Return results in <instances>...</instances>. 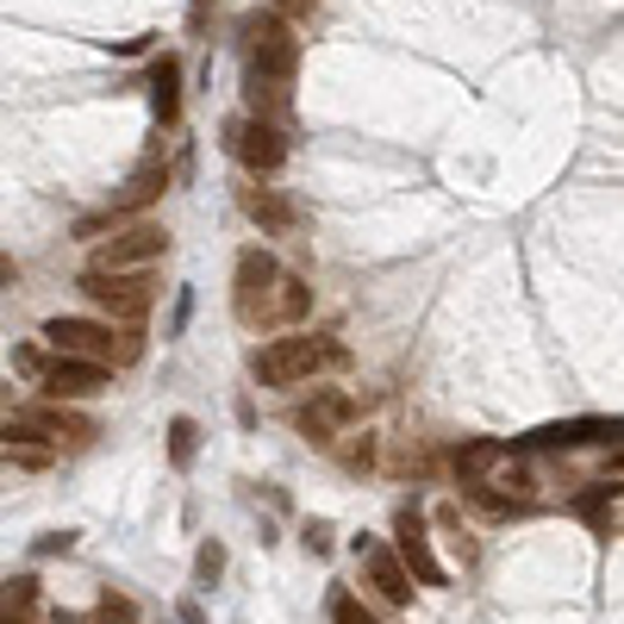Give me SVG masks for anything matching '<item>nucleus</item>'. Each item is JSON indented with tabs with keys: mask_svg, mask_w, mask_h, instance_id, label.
Listing matches in <instances>:
<instances>
[{
	"mask_svg": "<svg viewBox=\"0 0 624 624\" xmlns=\"http://www.w3.org/2000/svg\"><path fill=\"white\" fill-rule=\"evenodd\" d=\"M0 605H25V612H38V581H32V575L7 581V587H0Z\"/></svg>",
	"mask_w": 624,
	"mask_h": 624,
	"instance_id": "22",
	"label": "nucleus"
},
{
	"mask_svg": "<svg viewBox=\"0 0 624 624\" xmlns=\"http://www.w3.org/2000/svg\"><path fill=\"white\" fill-rule=\"evenodd\" d=\"M194 444H200V425L194 419H176V425H169V456H176V468L194 463Z\"/></svg>",
	"mask_w": 624,
	"mask_h": 624,
	"instance_id": "19",
	"label": "nucleus"
},
{
	"mask_svg": "<svg viewBox=\"0 0 624 624\" xmlns=\"http://www.w3.org/2000/svg\"><path fill=\"white\" fill-rule=\"evenodd\" d=\"M449 463H456V475H463V488H475V481H481L488 468L506 463V444H493V437H475V444H463L456 456H449Z\"/></svg>",
	"mask_w": 624,
	"mask_h": 624,
	"instance_id": "17",
	"label": "nucleus"
},
{
	"mask_svg": "<svg viewBox=\"0 0 624 624\" xmlns=\"http://www.w3.org/2000/svg\"><path fill=\"white\" fill-rule=\"evenodd\" d=\"M393 556L406 562V575L419 587H444V562L431 556V531H425V519H419L412 506L393 512Z\"/></svg>",
	"mask_w": 624,
	"mask_h": 624,
	"instance_id": "8",
	"label": "nucleus"
},
{
	"mask_svg": "<svg viewBox=\"0 0 624 624\" xmlns=\"http://www.w3.org/2000/svg\"><path fill=\"white\" fill-rule=\"evenodd\" d=\"M275 13H281V20H307L312 0H275Z\"/></svg>",
	"mask_w": 624,
	"mask_h": 624,
	"instance_id": "24",
	"label": "nucleus"
},
{
	"mask_svg": "<svg viewBox=\"0 0 624 624\" xmlns=\"http://www.w3.org/2000/svg\"><path fill=\"white\" fill-rule=\"evenodd\" d=\"M38 388L51 393V400H94V393L113 388V369L81 363V356H57V363H44L38 369Z\"/></svg>",
	"mask_w": 624,
	"mask_h": 624,
	"instance_id": "9",
	"label": "nucleus"
},
{
	"mask_svg": "<svg viewBox=\"0 0 624 624\" xmlns=\"http://www.w3.org/2000/svg\"><path fill=\"white\" fill-rule=\"evenodd\" d=\"M332 624H381V619H375L356 593H332Z\"/></svg>",
	"mask_w": 624,
	"mask_h": 624,
	"instance_id": "20",
	"label": "nucleus"
},
{
	"mask_svg": "<svg viewBox=\"0 0 624 624\" xmlns=\"http://www.w3.org/2000/svg\"><path fill=\"white\" fill-rule=\"evenodd\" d=\"M25 425L38 431L51 449H81V444H94V419H81V412H69V400H51V406H32V412H20Z\"/></svg>",
	"mask_w": 624,
	"mask_h": 624,
	"instance_id": "11",
	"label": "nucleus"
},
{
	"mask_svg": "<svg viewBox=\"0 0 624 624\" xmlns=\"http://www.w3.org/2000/svg\"><path fill=\"white\" fill-rule=\"evenodd\" d=\"M356 556H363V568H369L375 600H381V605H412V575H406V562H400L393 549L363 544V537H356Z\"/></svg>",
	"mask_w": 624,
	"mask_h": 624,
	"instance_id": "12",
	"label": "nucleus"
},
{
	"mask_svg": "<svg viewBox=\"0 0 624 624\" xmlns=\"http://www.w3.org/2000/svg\"><path fill=\"white\" fill-rule=\"evenodd\" d=\"M275 281H281V263H275L269 250H244V256H237V275H232V312L244 319V325H269Z\"/></svg>",
	"mask_w": 624,
	"mask_h": 624,
	"instance_id": "5",
	"label": "nucleus"
},
{
	"mask_svg": "<svg viewBox=\"0 0 624 624\" xmlns=\"http://www.w3.org/2000/svg\"><path fill=\"white\" fill-rule=\"evenodd\" d=\"M163 256H169V232L151 225V219H137V225H125V232H113L107 244H100L94 269H151V263H163Z\"/></svg>",
	"mask_w": 624,
	"mask_h": 624,
	"instance_id": "7",
	"label": "nucleus"
},
{
	"mask_svg": "<svg viewBox=\"0 0 624 624\" xmlns=\"http://www.w3.org/2000/svg\"><path fill=\"white\" fill-rule=\"evenodd\" d=\"M237 207H244V219H256L263 232H293V225H300V207H293L281 188H244Z\"/></svg>",
	"mask_w": 624,
	"mask_h": 624,
	"instance_id": "14",
	"label": "nucleus"
},
{
	"mask_svg": "<svg viewBox=\"0 0 624 624\" xmlns=\"http://www.w3.org/2000/svg\"><path fill=\"white\" fill-rule=\"evenodd\" d=\"M163 188H169V169H163V163H137L132 169V181H125V188H119L113 194V219H132V213H144V207H151L156 194H163Z\"/></svg>",
	"mask_w": 624,
	"mask_h": 624,
	"instance_id": "15",
	"label": "nucleus"
},
{
	"mask_svg": "<svg viewBox=\"0 0 624 624\" xmlns=\"http://www.w3.org/2000/svg\"><path fill=\"white\" fill-rule=\"evenodd\" d=\"M244 38V100L256 119H281L293 107V76H300V38L275 7H250L237 20Z\"/></svg>",
	"mask_w": 624,
	"mask_h": 624,
	"instance_id": "1",
	"label": "nucleus"
},
{
	"mask_svg": "<svg viewBox=\"0 0 624 624\" xmlns=\"http://www.w3.org/2000/svg\"><path fill=\"white\" fill-rule=\"evenodd\" d=\"M94 624H137V612H132V600H125V593H100Z\"/></svg>",
	"mask_w": 624,
	"mask_h": 624,
	"instance_id": "21",
	"label": "nucleus"
},
{
	"mask_svg": "<svg viewBox=\"0 0 624 624\" xmlns=\"http://www.w3.org/2000/svg\"><path fill=\"white\" fill-rule=\"evenodd\" d=\"M44 344L57 356L100 363V369H125V363L144 356L137 332H113V319H51V325H44Z\"/></svg>",
	"mask_w": 624,
	"mask_h": 624,
	"instance_id": "3",
	"label": "nucleus"
},
{
	"mask_svg": "<svg viewBox=\"0 0 624 624\" xmlns=\"http://www.w3.org/2000/svg\"><path fill=\"white\" fill-rule=\"evenodd\" d=\"M194 575H200L207 587H213L219 575H225V544H200V556H194Z\"/></svg>",
	"mask_w": 624,
	"mask_h": 624,
	"instance_id": "23",
	"label": "nucleus"
},
{
	"mask_svg": "<svg viewBox=\"0 0 624 624\" xmlns=\"http://www.w3.org/2000/svg\"><path fill=\"white\" fill-rule=\"evenodd\" d=\"M312 312V288L300 275H281L275 281V307H269V325H293V319H307Z\"/></svg>",
	"mask_w": 624,
	"mask_h": 624,
	"instance_id": "18",
	"label": "nucleus"
},
{
	"mask_svg": "<svg viewBox=\"0 0 624 624\" xmlns=\"http://www.w3.org/2000/svg\"><path fill=\"white\" fill-rule=\"evenodd\" d=\"M225 151H232L237 163L263 181V176H275V169L288 163V137H281L275 119H256L250 113V119H232V125H225Z\"/></svg>",
	"mask_w": 624,
	"mask_h": 624,
	"instance_id": "6",
	"label": "nucleus"
},
{
	"mask_svg": "<svg viewBox=\"0 0 624 624\" xmlns=\"http://www.w3.org/2000/svg\"><path fill=\"white\" fill-rule=\"evenodd\" d=\"M256 381L263 388H300V381H312V375L325 369H350V350L344 344H332V337H275V344H263L256 350Z\"/></svg>",
	"mask_w": 624,
	"mask_h": 624,
	"instance_id": "2",
	"label": "nucleus"
},
{
	"mask_svg": "<svg viewBox=\"0 0 624 624\" xmlns=\"http://www.w3.org/2000/svg\"><path fill=\"white\" fill-rule=\"evenodd\" d=\"M76 288L88 293V307H100L107 319H119V325H137V319L156 307V275L151 269H94V263H88Z\"/></svg>",
	"mask_w": 624,
	"mask_h": 624,
	"instance_id": "4",
	"label": "nucleus"
},
{
	"mask_svg": "<svg viewBox=\"0 0 624 624\" xmlns=\"http://www.w3.org/2000/svg\"><path fill=\"white\" fill-rule=\"evenodd\" d=\"M531 449H581V444H619V419H568L525 437Z\"/></svg>",
	"mask_w": 624,
	"mask_h": 624,
	"instance_id": "13",
	"label": "nucleus"
},
{
	"mask_svg": "<svg viewBox=\"0 0 624 624\" xmlns=\"http://www.w3.org/2000/svg\"><path fill=\"white\" fill-rule=\"evenodd\" d=\"M151 107L163 125H176V113H181V63L176 57H163L151 69Z\"/></svg>",
	"mask_w": 624,
	"mask_h": 624,
	"instance_id": "16",
	"label": "nucleus"
},
{
	"mask_svg": "<svg viewBox=\"0 0 624 624\" xmlns=\"http://www.w3.org/2000/svg\"><path fill=\"white\" fill-rule=\"evenodd\" d=\"M0 624H38V612H25V605H0Z\"/></svg>",
	"mask_w": 624,
	"mask_h": 624,
	"instance_id": "25",
	"label": "nucleus"
},
{
	"mask_svg": "<svg viewBox=\"0 0 624 624\" xmlns=\"http://www.w3.org/2000/svg\"><path fill=\"white\" fill-rule=\"evenodd\" d=\"M356 419V400L350 393H337V388H319L307 400V406H293V431L300 437H312V444H332V437H344Z\"/></svg>",
	"mask_w": 624,
	"mask_h": 624,
	"instance_id": "10",
	"label": "nucleus"
}]
</instances>
